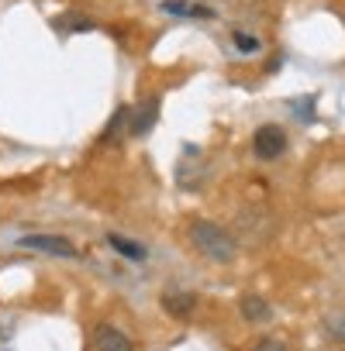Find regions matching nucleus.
I'll return each instance as SVG.
<instances>
[{"instance_id": "6", "label": "nucleus", "mask_w": 345, "mask_h": 351, "mask_svg": "<svg viewBox=\"0 0 345 351\" xmlns=\"http://www.w3.org/2000/svg\"><path fill=\"white\" fill-rule=\"evenodd\" d=\"M159 303H162V310H166L169 317H177V320H187V317L197 310V296H194V293H180V289H177V293H162Z\"/></svg>"}, {"instance_id": "4", "label": "nucleus", "mask_w": 345, "mask_h": 351, "mask_svg": "<svg viewBox=\"0 0 345 351\" xmlns=\"http://www.w3.org/2000/svg\"><path fill=\"white\" fill-rule=\"evenodd\" d=\"M128 117H131V121H128V131H131L135 138H145V134L155 128V121H159V97H145Z\"/></svg>"}, {"instance_id": "5", "label": "nucleus", "mask_w": 345, "mask_h": 351, "mask_svg": "<svg viewBox=\"0 0 345 351\" xmlns=\"http://www.w3.org/2000/svg\"><path fill=\"white\" fill-rule=\"evenodd\" d=\"M93 348H97V351H135V344L128 341V334H121V330L111 327V324H100V327L93 330Z\"/></svg>"}, {"instance_id": "7", "label": "nucleus", "mask_w": 345, "mask_h": 351, "mask_svg": "<svg viewBox=\"0 0 345 351\" xmlns=\"http://www.w3.org/2000/svg\"><path fill=\"white\" fill-rule=\"evenodd\" d=\"M238 310H242V317H245L249 324H266V320L273 317V306H269L259 293H245V296L238 300Z\"/></svg>"}, {"instance_id": "13", "label": "nucleus", "mask_w": 345, "mask_h": 351, "mask_svg": "<svg viewBox=\"0 0 345 351\" xmlns=\"http://www.w3.org/2000/svg\"><path fill=\"white\" fill-rule=\"evenodd\" d=\"M259 351H287V348H283L280 341H273V337H269V341H263V348H259Z\"/></svg>"}, {"instance_id": "1", "label": "nucleus", "mask_w": 345, "mask_h": 351, "mask_svg": "<svg viewBox=\"0 0 345 351\" xmlns=\"http://www.w3.org/2000/svg\"><path fill=\"white\" fill-rule=\"evenodd\" d=\"M187 238H190V245L208 258V262H218V265H228V262H235V241H232V234L228 231H221L218 224H211V221H190V228H187Z\"/></svg>"}, {"instance_id": "2", "label": "nucleus", "mask_w": 345, "mask_h": 351, "mask_svg": "<svg viewBox=\"0 0 345 351\" xmlns=\"http://www.w3.org/2000/svg\"><path fill=\"white\" fill-rule=\"evenodd\" d=\"M18 248H28V252H45V255H56V258H76V245L63 234H25L18 238Z\"/></svg>"}, {"instance_id": "9", "label": "nucleus", "mask_w": 345, "mask_h": 351, "mask_svg": "<svg viewBox=\"0 0 345 351\" xmlns=\"http://www.w3.org/2000/svg\"><path fill=\"white\" fill-rule=\"evenodd\" d=\"M107 245H111L118 255H124L128 262H142V258H145V248H142L138 241H128V238H121V234H107Z\"/></svg>"}, {"instance_id": "3", "label": "nucleus", "mask_w": 345, "mask_h": 351, "mask_svg": "<svg viewBox=\"0 0 345 351\" xmlns=\"http://www.w3.org/2000/svg\"><path fill=\"white\" fill-rule=\"evenodd\" d=\"M252 152H256V158H263V162L280 158V155L287 152V134H283V128H276V124L256 128V134H252Z\"/></svg>"}, {"instance_id": "14", "label": "nucleus", "mask_w": 345, "mask_h": 351, "mask_svg": "<svg viewBox=\"0 0 345 351\" xmlns=\"http://www.w3.org/2000/svg\"><path fill=\"white\" fill-rule=\"evenodd\" d=\"M0 351H11V348H8V337H4V334H0Z\"/></svg>"}, {"instance_id": "10", "label": "nucleus", "mask_w": 345, "mask_h": 351, "mask_svg": "<svg viewBox=\"0 0 345 351\" xmlns=\"http://www.w3.org/2000/svg\"><path fill=\"white\" fill-rule=\"evenodd\" d=\"M128 114H131L128 107H118V110H114V117H111V124H107V131H104V141H107V138H118V131L128 124Z\"/></svg>"}, {"instance_id": "11", "label": "nucleus", "mask_w": 345, "mask_h": 351, "mask_svg": "<svg viewBox=\"0 0 345 351\" xmlns=\"http://www.w3.org/2000/svg\"><path fill=\"white\" fill-rule=\"evenodd\" d=\"M232 38H235V49H238V52H249V56L259 52V38H256V35H249V32H235Z\"/></svg>"}, {"instance_id": "12", "label": "nucleus", "mask_w": 345, "mask_h": 351, "mask_svg": "<svg viewBox=\"0 0 345 351\" xmlns=\"http://www.w3.org/2000/svg\"><path fill=\"white\" fill-rule=\"evenodd\" d=\"M56 28H63V32H83V28H93V21H87V18H76V14H69V18H59L56 21Z\"/></svg>"}, {"instance_id": "8", "label": "nucleus", "mask_w": 345, "mask_h": 351, "mask_svg": "<svg viewBox=\"0 0 345 351\" xmlns=\"http://www.w3.org/2000/svg\"><path fill=\"white\" fill-rule=\"evenodd\" d=\"M159 11L172 14V18H201V21H211L214 11L211 8H201V4H183V0H162Z\"/></svg>"}]
</instances>
